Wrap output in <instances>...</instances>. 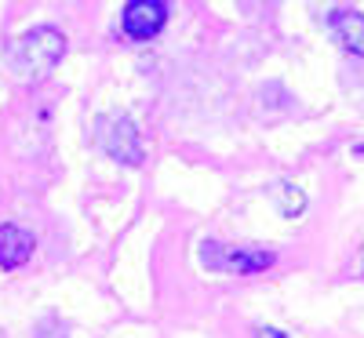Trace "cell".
Masks as SVG:
<instances>
[{
  "instance_id": "1",
  "label": "cell",
  "mask_w": 364,
  "mask_h": 338,
  "mask_svg": "<svg viewBox=\"0 0 364 338\" xmlns=\"http://www.w3.org/2000/svg\"><path fill=\"white\" fill-rule=\"evenodd\" d=\"M66 51V37L58 33V29L51 26H37L29 29V33H22L11 48V62H15V73L22 80H44L55 66L58 58H63Z\"/></svg>"
},
{
  "instance_id": "2",
  "label": "cell",
  "mask_w": 364,
  "mask_h": 338,
  "mask_svg": "<svg viewBox=\"0 0 364 338\" xmlns=\"http://www.w3.org/2000/svg\"><path fill=\"white\" fill-rule=\"evenodd\" d=\"M99 146L106 149V157H113L117 164L139 168L142 164V135L135 128L132 116H106L99 120Z\"/></svg>"
},
{
  "instance_id": "3",
  "label": "cell",
  "mask_w": 364,
  "mask_h": 338,
  "mask_svg": "<svg viewBox=\"0 0 364 338\" xmlns=\"http://www.w3.org/2000/svg\"><path fill=\"white\" fill-rule=\"evenodd\" d=\"M200 262L208 269H223V273H262L273 266V251L266 248H223V244H204Z\"/></svg>"
},
{
  "instance_id": "4",
  "label": "cell",
  "mask_w": 364,
  "mask_h": 338,
  "mask_svg": "<svg viewBox=\"0 0 364 338\" xmlns=\"http://www.w3.org/2000/svg\"><path fill=\"white\" fill-rule=\"evenodd\" d=\"M168 22V8L164 0H128L124 15H120V26L132 40H154Z\"/></svg>"
},
{
  "instance_id": "5",
  "label": "cell",
  "mask_w": 364,
  "mask_h": 338,
  "mask_svg": "<svg viewBox=\"0 0 364 338\" xmlns=\"http://www.w3.org/2000/svg\"><path fill=\"white\" fill-rule=\"evenodd\" d=\"M33 236L18 226H0V269H18L33 255Z\"/></svg>"
},
{
  "instance_id": "6",
  "label": "cell",
  "mask_w": 364,
  "mask_h": 338,
  "mask_svg": "<svg viewBox=\"0 0 364 338\" xmlns=\"http://www.w3.org/2000/svg\"><path fill=\"white\" fill-rule=\"evenodd\" d=\"M331 29H336L339 44L350 55L364 58V15L360 11H339L336 18H331Z\"/></svg>"
},
{
  "instance_id": "7",
  "label": "cell",
  "mask_w": 364,
  "mask_h": 338,
  "mask_svg": "<svg viewBox=\"0 0 364 338\" xmlns=\"http://www.w3.org/2000/svg\"><path fill=\"white\" fill-rule=\"evenodd\" d=\"M302 207H306V197H302V190H284V197H281V211L284 214H299Z\"/></svg>"
},
{
  "instance_id": "8",
  "label": "cell",
  "mask_w": 364,
  "mask_h": 338,
  "mask_svg": "<svg viewBox=\"0 0 364 338\" xmlns=\"http://www.w3.org/2000/svg\"><path fill=\"white\" fill-rule=\"evenodd\" d=\"M255 338H288V334L277 331V327H262V331H255Z\"/></svg>"
},
{
  "instance_id": "9",
  "label": "cell",
  "mask_w": 364,
  "mask_h": 338,
  "mask_svg": "<svg viewBox=\"0 0 364 338\" xmlns=\"http://www.w3.org/2000/svg\"><path fill=\"white\" fill-rule=\"evenodd\" d=\"M360 273H364V251H360Z\"/></svg>"
}]
</instances>
